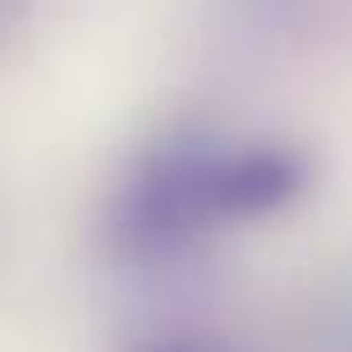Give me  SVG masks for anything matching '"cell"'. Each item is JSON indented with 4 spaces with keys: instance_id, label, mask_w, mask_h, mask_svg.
<instances>
[{
    "instance_id": "obj_1",
    "label": "cell",
    "mask_w": 352,
    "mask_h": 352,
    "mask_svg": "<svg viewBox=\"0 0 352 352\" xmlns=\"http://www.w3.org/2000/svg\"><path fill=\"white\" fill-rule=\"evenodd\" d=\"M155 352H208V347H179L174 342V347H155Z\"/></svg>"
}]
</instances>
